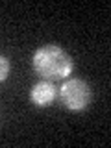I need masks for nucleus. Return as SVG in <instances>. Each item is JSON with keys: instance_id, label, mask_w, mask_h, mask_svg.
Listing matches in <instances>:
<instances>
[{"instance_id": "obj_4", "label": "nucleus", "mask_w": 111, "mask_h": 148, "mask_svg": "<svg viewBox=\"0 0 111 148\" xmlns=\"http://www.w3.org/2000/svg\"><path fill=\"white\" fill-rule=\"evenodd\" d=\"M9 69H11V65H9V59L6 58V56L0 54V83L8 80V76H9Z\"/></svg>"}, {"instance_id": "obj_2", "label": "nucleus", "mask_w": 111, "mask_h": 148, "mask_svg": "<svg viewBox=\"0 0 111 148\" xmlns=\"http://www.w3.org/2000/svg\"><path fill=\"white\" fill-rule=\"evenodd\" d=\"M59 102L69 111H83L89 108L92 91L91 85L82 78H67L58 89Z\"/></svg>"}, {"instance_id": "obj_1", "label": "nucleus", "mask_w": 111, "mask_h": 148, "mask_svg": "<svg viewBox=\"0 0 111 148\" xmlns=\"http://www.w3.org/2000/svg\"><path fill=\"white\" fill-rule=\"evenodd\" d=\"M32 67L43 80H67L74 71V61L61 46L45 45L34 52Z\"/></svg>"}, {"instance_id": "obj_3", "label": "nucleus", "mask_w": 111, "mask_h": 148, "mask_svg": "<svg viewBox=\"0 0 111 148\" xmlns=\"http://www.w3.org/2000/svg\"><path fill=\"white\" fill-rule=\"evenodd\" d=\"M56 98H58V87L50 80H41L34 83L30 91V100L37 108H48L56 102Z\"/></svg>"}]
</instances>
